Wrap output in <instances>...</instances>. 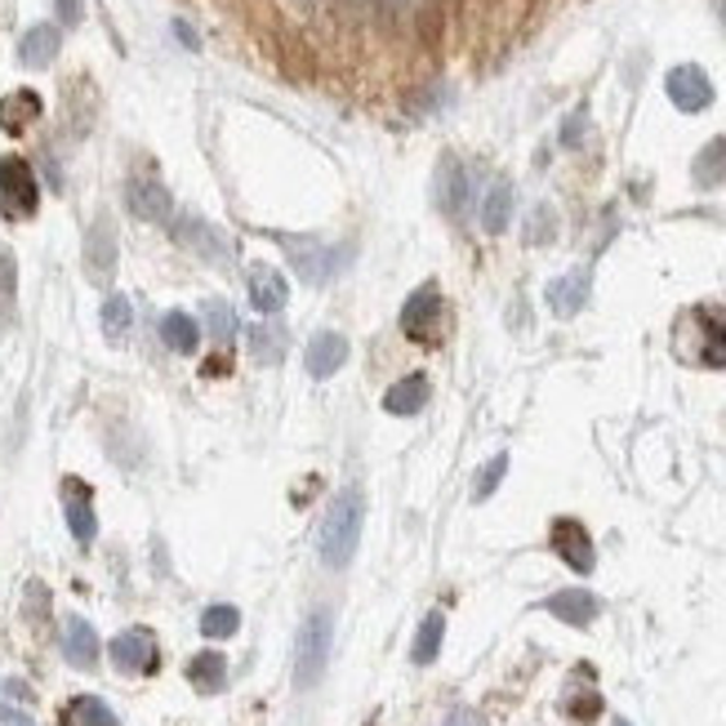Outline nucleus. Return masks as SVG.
I'll return each mask as SVG.
<instances>
[{"label": "nucleus", "mask_w": 726, "mask_h": 726, "mask_svg": "<svg viewBox=\"0 0 726 726\" xmlns=\"http://www.w3.org/2000/svg\"><path fill=\"white\" fill-rule=\"evenodd\" d=\"M673 353L691 366L722 370L726 366V308H717V303L687 308L673 325Z\"/></svg>", "instance_id": "f257e3e1"}, {"label": "nucleus", "mask_w": 726, "mask_h": 726, "mask_svg": "<svg viewBox=\"0 0 726 726\" xmlns=\"http://www.w3.org/2000/svg\"><path fill=\"white\" fill-rule=\"evenodd\" d=\"M361 521H366V499H361L357 486L344 491L335 504H330V512L321 521V540H316L321 544V562L330 571H344L353 562V553L361 544Z\"/></svg>", "instance_id": "f03ea898"}, {"label": "nucleus", "mask_w": 726, "mask_h": 726, "mask_svg": "<svg viewBox=\"0 0 726 726\" xmlns=\"http://www.w3.org/2000/svg\"><path fill=\"white\" fill-rule=\"evenodd\" d=\"M330 646H335V615L325 607H316L308 620H303V633H299V650H295V682L299 687H316L325 665H330Z\"/></svg>", "instance_id": "7ed1b4c3"}, {"label": "nucleus", "mask_w": 726, "mask_h": 726, "mask_svg": "<svg viewBox=\"0 0 726 726\" xmlns=\"http://www.w3.org/2000/svg\"><path fill=\"white\" fill-rule=\"evenodd\" d=\"M402 335L424 344V348H437L441 335H446V303H441V290L437 286H419L406 308H402Z\"/></svg>", "instance_id": "20e7f679"}, {"label": "nucleus", "mask_w": 726, "mask_h": 726, "mask_svg": "<svg viewBox=\"0 0 726 726\" xmlns=\"http://www.w3.org/2000/svg\"><path fill=\"white\" fill-rule=\"evenodd\" d=\"M41 206V183L23 157L0 161V215L5 219H32Z\"/></svg>", "instance_id": "39448f33"}, {"label": "nucleus", "mask_w": 726, "mask_h": 726, "mask_svg": "<svg viewBox=\"0 0 726 726\" xmlns=\"http://www.w3.org/2000/svg\"><path fill=\"white\" fill-rule=\"evenodd\" d=\"M549 540H553V553H557L571 571L588 575L592 566H598V549H592V535L584 531V521H575V517H557Z\"/></svg>", "instance_id": "423d86ee"}, {"label": "nucleus", "mask_w": 726, "mask_h": 726, "mask_svg": "<svg viewBox=\"0 0 726 726\" xmlns=\"http://www.w3.org/2000/svg\"><path fill=\"white\" fill-rule=\"evenodd\" d=\"M112 665L120 673H157L161 655H157V637L148 629H125L116 642H112Z\"/></svg>", "instance_id": "0eeeda50"}, {"label": "nucleus", "mask_w": 726, "mask_h": 726, "mask_svg": "<svg viewBox=\"0 0 726 726\" xmlns=\"http://www.w3.org/2000/svg\"><path fill=\"white\" fill-rule=\"evenodd\" d=\"M665 90L673 99L678 112H704L713 103V81L704 77V68H695V62H682V68H673L665 77Z\"/></svg>", "instance_id": "6e6552de"}, {"label": "nucleus", "mask_w": 726, "mask_h": 726, "mask_svg": "<svg viewBox=\"0 0 726 726\" xmlns=\"http://www.w3.org/2000/svg\"><path fill=\"white\" fill-rule=\"evenodd\" d=\"M125 206H129V215L143 219V223H170V215H174L170 192L157 178H129L125 183Z\"/></svg>", "instance_id": "1a4fd4ad"}, {"label": "nucleus", "mask_w": 726, "mask_h": 726, "mask_svg": "<svg viewBox=\"0 0 726 726\" xmlns=\"http://www.w3.org/2000/svg\"><path fill=\"white\" fill-rule=\"evenodd\" d=\"M62 508H68V526H72L77 544H94V531H99V521H94V491L81 477H62Z\"/></svg>", "instance_id": "9d476101"}, {"label": "nucleus", "mask_w": 726, "mask_h": 726, "mask_svg": "<svg viewBox=\"0 0 726 726\" xmlns=\"http://www.w3.org/2000/svg\"><path fill=\"white\" fill-rule=\"evenodd\" d=\"M281 245L290 250V258H295V268H299V277L303 281H312V286H321V281H330V273L339 268V250H321L316 241H295V237H281Z\"/></svg>", "instance_id": "9b49d317"}, {"label": "nucleus", "mask_w": 726, "mask_h": 726, "mask_svg": "<svg viewBox=\"0 0 726 726\" xmlns=\"http://www.w3.org/2000/svg\"><path fill=\"white\" fill-rule=\"evenodd\" d=\"M85 273H90L94 286H107L112 273H116V232H112L107 219H99L85 237Z\"/></svg>", "instance_id": "f8f14e48"}, {"label": "nucleus", "mask_w": 726, "mask_h": 726, "mask_svg": "<svg viewBox=\"0 0 726 726\" xmlns=\"http://www.w3.org/2000/svg\"><path fill=\"white\" fill-rule=\"evenodd\" d=\"M544 611L557 615L571 629H588L592 620L602 615V602L592 598V592H584V588H562V592H553V598L544 602Z\"/></svg>", "instance_id": "ddd939ff"}, {"label": "nucleus", "mask_w": 726, "mask_h": 726, "mask_svg": "<svg viewBox=\"0 0 726 726\" xmlns=\"http://www.w3.org/2000/svg\"><path fill=\"white\" fill-rule=\"evenodd\" d=\"M428 397H433L428 374H406V379H397L383 392V411L397 415V419H411V415H419L428 406Z\"/></svg>", "instance_id": "4468645a"}, {"label": "nucleus", "mask_w": 726, "mask_h": 726, "mask_svg": "<svg viewBox=\"0 0 726 726\" xmlns=\"http://www.w3.org/2000/svg\"><path fill=\"white\" fill-rule=\"evenodd\" d=\"M174 237H178V245H187L192 254H201L206 263H228V258H232L228 241H223L210 223H201V219H178Z\"/></svg>", "instance_id": "2eb2a0df"}, {"label": "nucleus", "mask_w": 726, "mask_h": 726, "mask_svg": "<svg viewBox=\"0 0 726 726\" xmlns=\"http://www.w3.org/2000/svg\"><path fill=\"white\" fill-rule=\"evenodd\" d=\"M588 295H592V277H588V268H575V273L549 281V290H544V299H549V308H553L557 316H575V312L588 303Z\"/></svg>", "instance_id": "dca6fc26"}, {"label": "nucleus", "mask_w": 726, "mask_h": 726, "mask_svg": "<svg viewBox=\"0 0 726 726\" xmlns=\"http://www.w3.org/2000/svg\"><path fill=\"white\" fill-rule=\"evenodd\" d=\"M344 361H348V339L344 335H335V330H321V335L308 344V374L312 379H330L335 370H344Z\"/></svg>", "instance_id": "f3484780"}, {"label": "nucleus", "mask_w": 726, "mask_h": 726, "mask_svg": "<svg viewBox=\"0 0 726 726\" xmlns=\"http://www.w3.org/2000/svg\"><path fill=\"white\" fill-rule=\"evenodd\" d=\"M62 655H68V665H77V669L99 665V633L81 615H72L68 624H62Z\"/></svg>", "instance_id": "a211bd4d"}, {"label": "nucleus", "mask_w": 726, "mask_h": 726, "mask_svg": "<svg viewBox=\"0 0 726 726\" xmlns=\"http://www.w3.org/2000/svg\"><path fill=\"white\" fill-rule=\"evenodd\" d=\"M41 112H45V103L36 90H14L0 99V125H5V135H23L32 120H41Z\"/></svg>", "instance_id": "6ab92c4d"}, {"label": "nucleus", "mask_w": 726, "mask_h": 726, "mask_svg": "<svg viewBox=\"0 0 726 726\" xmlns=\"http://www.w3.org/2000/svg\"><path fill=\"white\" fill-rule=\"evenodd\" d=\"M187 682L201 691V695H219L228 687V659L219 650H201L187 659Z\"/></svg>", "instance_id": "aec40b11"}, {"label": "nucleus", "mask_w": 726, "mask_h": 726, "mask_svg": "<svg viewBox=\"0 0 726 726\" xmlns=\"http://www.w3.org/2000/svg\"><path fill=\"white\" fill-rule=\"evenodd\" d=\"M250 299H254L258 312H281L286 299H290V286L277 268H254L250 273Z\"/></svg>", "instance_id": "412c9836"}, {"label": "nucleus", "mask_w": 726, "mask_h": 726, "mask_svg": "<svg viewBox=\"0 0 726 726\" xmlns=\"http://www.w3.org/2000/svg\"><path fill=\"white\" fill-rule=\"evenodd\" d=\"M437 201L446 215H464V201H469V174L459 161H441V174H437Z\"/></svg>", "instance_id": "4be33fe9"}, {"label": "nucleus", "mask_w": 726, "mask_h": 726, "mask_svg": "<svg viewBox=\"0 0 726 726\" xmlns=\"http://www.w3.org/2000/svg\"><path fill=\"white\" fill-rule=\"evenodd\" d=\"M19 58H23V68H49V62L58 58V27L36 23V27L19 41Z\"/></svg>", "instance_id": "5701e85b"}, {"label": "nucleus", "mask_w": 726, "mask_h": 726, "mask_svg": "<svg viewBox=\"0 0 726 726\" xmlns=\"http://www.w3.org/2000/svg\"><path fill=\"white\" fill-rule=\"evenodd\" d=\"M695 187H704V192H713V187H722L726 183V139H713V143H704L700 148V157H695Z\"/></svg>", "instance_id": "b1692460"}, {"label": "nucleus", "mask_w": 726, "mask_h": 726, "mask_svg": "<svg viewBox=\"0 0 726 726\" xmlns=\"http://www.w3.org/2000/svg\"><path fill=\"white\" fill-rule=\"evenodd\" d=\"M62 726H120V722L99 695H77L68 708H62Z\"/></svg>", "instance_id": "393cba45"}, {"label": "nucleus", "mask_w": 726, "mask_h": 726, "mask_svg": "<svg viewBox=\"0 0 726 726\" xmlns=\"http://www.w3.org/2000/svg\"><path fill=\"white\" fill-rule=\"evenodd\" d=\"M161 339L170 353H192L196 344H201V330H196V321L187 312H165L161 316Z\"/></svg>", "instance_id": "a878e982"}, {"label": "nucleus", "mask_w": 726, "mask_h": 726, "mask_svg": "<svg viewBox=\"0 0 726 726\" xmlns=\"http://www.w3.org/2000/svg\"><path fill=\"white\" fill-rule=\"evenodd\" d=\"M512 219V183L499 178L491 192H486V201H482V228L486 232H504Z\"/></svg>", "instance_id": "bb28decb"}, {"label": "nucleus", "mask_w": 726, "mask_h": 726, "mask_svg": "<svg viewBox=\"0 0 726 726\" xmlns=\"http://www.w3.org/2000/svg\"><path fill=\"white\" fill-rule=\"evenodd\" d=\"M441 637H446V615H441V611L424 615V624H419V633H415V646H411L415 665H433L437 650H441Z\"/></svg>", "instance_id": "cd10ccee"}, {"label": "nucleus", "mask_w": 726, "mask_h": 726, "mask_svg": "<svg viewBox=\"0 0 726 726\" xmlns=\"http://www.w3.org/2000/svg\"><path fill=\"white\" fill-rule=\"evenodd\" d=\"M14 295H19L14 254H10V250H0V335H5L10 321H14Z\"/></svg>", "instance_id": "c85d7f7f"}, {"label": "nucleus", "mask_w": 726, "mask_h": 726, "mask_svg": "<svg viewBox=\"0 0 726 726\" xmlns=\"http://www.w3.org/2000/svg\"><path fill=\"white\" fill-rule=\"evenodd\" d=\"M250 339H254V361H263V366H277L281 357H286V330L281 325H254L250 330Z\"/></svg>", "instance_id": "c756f323"}, {"label": "nucleus", "mask_w": 726, "mask_h": 726, "mask_svg": "<svg viewBox=\"0 0 726 726\" xmlns=\"http://www.w3.org/2000/svg\"><path fill=\"white\" fill-rule=\"evenodd\" d=\"M129 325H135V308H129L125 295H112V299L103 303V335H107V339H125Z\"/></svg>", "instance_id": "7c9ffc66"}, {"label": "nucleus", "mask_w": 726, "mask_h": 726, "mask_svg": "<svg viewBox=\"0 0 726 726\" xmlns=\"http://www.w3.org/2000/svg\"><path fill=\"white\" fill-rule=\"evenodd\" d=\"M237 629H241L237 607H223V602H219V607H206V615H201V633H206V637L219 642V637H232Z\"/></svg>", "instance_id": "2f4dec72"}, {"label": "nucleus", "mask_w": 726, "mask_h": 726, "mask_svg": "<svg viewBox=\"0 0 726 726\" xmlns=\"http://www.w3.org/2000/svg\"><path fill=\"white\" fill-rule=\"evenodd\" d=\"M504 473H508V454L499 450L495 459H491V464L473 477V499H491L495 491H499V482H504Z\"/></svg>", "instance_id": "473e14b6"}, {"label": "nucleus", "mask_w": 726, "mask_h": 726, "mask_svg": "<svg viewBox=\"0 0 726 726\" xmlns=\"http://www.w3.org/2000/svg\"><path fill=\"white\" fill-rule=\"evenodd\" d=\"M206 325H210V335H215L219 344H228V339L237 335V312H232L228 303L210 299V303H206Z\"/></svg>", "instance_id": "72a5a7b5"}, {"label": "nucleus", "mask_w": 726, "mask_h": 726, "mask_svg": "<svg viewBox=\"0 0 726 726\" xmlns=\"http://www.w3.org/2000/svg\"><path fill=\"white\" fill-rule=\"evenodd\" d=\"M566 713H571L575 722H592V717L602 713V695H598V691H588V695H571V700H566Z\"/></svg>", "instance_id": "f704fd0d"}, {"label": "nucleus", "mask_w": 726, "mask_h": 726, "mask_svg": "<svg viewBox=\"0 0 726 726\" xmlns=\"http://www.w3.org/2000/svg\"><path fill=\"white\" fill-rule=\"evenodd\" d=\"M441 726H486V717L477 708H450Z\"/></svg>", "instance_id": "c9c22d12"}, {"label": "nucleus", "mask_w": 726, "mask_h": 726, "mask_svg": "<svg viewBox=\"0 0 726 726\" xmlns=\"http://www.w3.org/2000/svg\"><path fill=\"white\" fill-rule=\"evenodd\" d=\"M58 5V23L62 27H77L81 23V0H54Z\"/></svg>", "instance_id": "e433bc0d"}, {"label": "nucleus", "mask_w": 726, "mask_h": 726, "mask_svg": "<svg viewBox=\"0 0 726 726\" xmlns=\"http://www.w3.org/2000/svg\"><path fill=\"white\" fill-rule=\"evenodd\" d=\"M0 726H36L23 708H0Z\"/></svg>", "instance_id": "4c0bfd02"}, {"label": "nucleus", "mask_w": 726, "mask_h": 726, "mask_svg": "<svg viewBox=\"0 0 726 726\" xmlns=\"http://www.w3.org/2000/svg\"><path fill=\"white\" fill-rule=\"evenodd\" d=\"M717 14H722V23H726V0H717Z\"/></svg>", "instance_id": "58836bf2"}, {"label": "nucleus", "mask_w": 726, "mask_h": 726, "mask_svg": "<svg viewBox=\"0 0 726 726\" xmlns=\"http://www.w3.org/2000/svg\"><path fill=\"white\" fill-rule=\"evenodd\" d=\"M615 726H633V722H624V717H615Z\"/></svg>", "instance_id": "ea45409f"}]
</instances>
